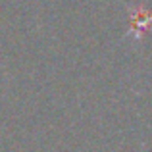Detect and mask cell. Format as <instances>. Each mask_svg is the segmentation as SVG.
Masks as SVG:
<instances>
[{"mask_svg":"<svg viewBox=\"0 0 152 152\" xmlns=\"http://www.w3.org/2000/svg\"><path fill=\"white\" fill-rule=\"evenodd\" d=\"M152 27V12L145 6L129 8V35L135 41H141Z\"/></svg>","mask_w":152,"mask_h":152,"instance_id":"cell-1","label":"cell"}]
</instances>
